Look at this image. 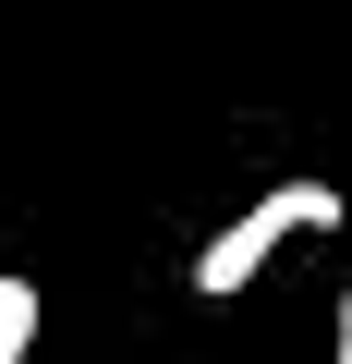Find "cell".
I'll use <instances>...</instances> for the list:
<instances>
[{
  "mask_svg": "<svg viewBox=\"0 0 352 364\" xmlns=\"http://www.w3.org/2000/svg\"><path fill=\"white\" fill-rule=\"evenodd\" d=\"M304 231H340V195H328V182H279V195H255L231 231H207V255H195V291L219 304V291L267 279V255H279V243H304Z\"/></svg>",
  "mask_w": 352,
  "mask_h": 364,
  "instance_id": "obj_1",
  "label": "cell"
},
{
  "mask_svg": "<svg viewBox=\"0 0 352 364\" xmlns=\"http://www.w3.org/2000/svg\"><path fill=\"white\" fill-rule=\"evenodd\" d=\"M25 340H37V279L0 267V364H25Z\"/></svg>",
  "mask_w": 352,
  "mask_h": 364,
  "instance_id": "obj_2",
  "label": "cell"
},
{
  "mask_svg": "<svg viewBox=\"0 0 352 364\" xmlns=\"http://www.w3.org/2000/svg\"><path fill=\"white\" fill-rule=\"evenodd\" d=\"M340 364H352V291H340Z\"/></svg>",
  "mask_w": 352,
  "mask_h": 364,
  "instance_id": "obj_3",
  "label": "cell"
}]
</instances>
